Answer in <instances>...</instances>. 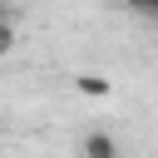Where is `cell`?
Returning <instances> with one entry per match:
<instances>
[{"label":"cell","instance_id":"cell-1","mask_svg":"<svg viewBox=\"0 0 158 158\" xmlns=\"http://www.w3.org/2000/svg\"><path fill=\"white\" fill-rule=\"evenodd\" d=\"M79 153H84V158H118V138L104 133V128H89V133L79 138Z\"/></svg>","mask_w":158,"mask_h":158},{"label":"cell","instance_id":"cell-2","mask_svg":"<svg viewBox=\"0 0 158 158\" xmlns=\"http://www.w3.org/2000/svg\"><path fill=\"white\" fill-rule=\"evenodd\" d=\"M74 84H79V94H84V99H109V94H114V84H109L104 74H79Z\"/></svg>","mask_w":158,"mask_h":158},{"label":"cell","instance_id":"cell-3","mask_svg":"<svg viewBox=\"0 0 158 158\" xmlns=\"http://www.w3.org/2000/svg\"><path fill=\"white\" fill-rule=\"evenodd\" d=\"M10 49H15V20L0 10V54H10Z\"/></svg>","mask_w":158,"mask_h":158},{"label":"cell","instance_id":"cell-4","mask_svg":"<svg viewBox=\"0 0 158 158\" xmlns=\"http://www.w3.org/2000/svg\"><path fill=\"white\" fill-rule=\"evenodd\" d=\"M123 5H128V10H138V15H148V20L158 15V0H123Z\"/></svg>","mask_w":158,"mask_h":158},{"label":"cell","instance_id":"cell-5","mask_svg":"<svg viewBox=\"0 0 158 158\" xmlns=\"http://www.w3.org/2000/svg\"><path fill=\"white\" fill-rule=\"evenodd\" d=\"M153 30H158V15H153Z\"/></svg>","mask_w":158,"mask_h":158}]
</instances>
